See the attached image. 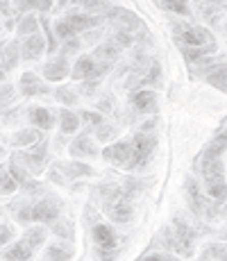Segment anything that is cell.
Instances as JSON below:
<instances>
[{"mask_svg":"<svg viewBox=\"0 0 227 261\" xmlns=\"http://www.w3.org/2000/svg\"><path fill=\"white\" fill-rule=\"evenodd\" d=\"M132 152H130V159L125 164V170H143L148 168V164L153 162L155 148H157V137L150 132H136L132 139Z\"/></svg>","mask_w":227,"mask_h":261,"instance_id":"cell-1","label":"cell"},{"mask_svg":"<svg viewBox=\"0 0 227 261\" xmlns=\"http://www.w3.org/2000/svg\"><path fill=\"white\" fill-rule=\"evenodd\" d=\"M43 243H45V227H41V225L30 227L28 232L5 252V259L7 261H30Z\"/></svg>","mask_w":227,"mask_h":261,"instance_id":"cell-2","label":"cell"},{"mask_svg":"<svg viewBox=\"0 0 227 261\" xmlns=\"http://www.w3.org/2000/svg\"><path fill=\"white\" fill-rule=\"evenodd\" d=\"M109 68H112V64L98 62L93 55H82V57H78L75 66L70 68V77L78 80V82H89V80H95V82H98Z\"/></svg>","mask_w":227,"mask_h":261,"instance_id":"cell-3","label":"cell"},{"mask_svg":"<svg viewBox=\"0 0 227 261\" xmlns=\"http://www.w3.org/2000/svg\"><path fill=\"white\" fill-rule=\"evenodd\" d=\"M59 214H62V202L55 195H45L39 202L30 204V223L53 225L55 220H59Z\"/></svg>","mask_w":227,"mask_h":261,"instance_id":"cell-4","label":"cell"},{"mask_svg":"<svg viewBox=\"0 0 227 261\" xmlns=\"http://www.w3.org/2000/svg\"><path fill=\"white\" fill-rule=\"evenodd\" d=\"M14 159H16L23 168H28L30 175L43 173L45 164H48V141H45V139H39L32 148H28V152L16 154Z\"/></svg>","mask_w":227,"mask_h":261,"instance_id":"cell-5","label":"cell"},{"mask_svg":"<svg viewBox=\"0 0 227 261\" xmlns=\"http://www.w3.org/2000/svg\"><path fill=\"white\" fill-rule=\"evenodd\" d=\"M178 41L182 48H205V46H216L214 37H211L209 30L205 28H193V25H186V28L178 30Z\"/></svg>","mask_w":227,"mask_h":261,"instance_id":"cell-6","label":"cell"},{"mask_svg":"<svg viewBox=\"0 0 227 261\" xmlns=\"http://www.w3.org/2000/svg\"><path fill=\"white\" fill-rule=\"evenodd\" d=\"M168 245L175 248L178 252H182L184 257H189L193 252V232H191V227L182 218L173 220V237L168 239Z\"/></svg>","mask_w":227,"mask_h":261,"instance_id":"cell-7","label":"cell"},{"mask_svg":"<svg viewBox=\"0 0 227 261\" xmlns=\"http://www.w3.org/2000/svg\"><path fill=\"white\" fill-rule=\"evenodd\" d=\"M105 212H107L109 218L118 225H128V223H132V218H134V209H132V204H130L128 198H118V200L107 202Z\"/></svg>","mask_w":227,"mask_h":261,"instance_id":"cell-8","label":"cell"},{"mask_svg":"<svg viewBox=\"0 0 227 261\" xmlns=\"http://www.w3.org/2000/svg\"><path fill=\"white\" fill-rule=\"evenodd\" d=\"M68 150H70V154H73L75 159H95L100 154V150L95 148L93 139H91L87 132L78 134V137L73 139V143H70Z\"/></svg>","mask_w":227,"mask_h":261,"instance_id":"cell-9","label":"cell"},{"mask_svg":"<svg viewBox=\"0 0 227 261\" xmlns=\"http://www.w3.org/2000/svg\"><path fill=\"white\" fill-rule=\"evenodd\" d=\"M130 152H132V143L130 141H116L112 145H107L100 154H103L105 162L125 168V164H128V159H130Z\"/></svg>","mask_w":227,"mask_h":261,"instance_id":"cell-10","label":"cell"},{"mask_svg":"<svg viewBox=\"0 0 227 261\" xmlns=\"http://www.w3.org/2000/svg\"><path fill=\"white\" fill-rule=\"evenodd\" d=\"M91 237H93V243L100 250H116V245H118V237L112 229V225L95 223L93 229H91Z\"/></svg>","mask_w":227,"mask_h":261,"instance_id":"cell-11","label":"cell"},{"mask_svg":"<svg viewBox=\"0 0 227 261\" xmlns=\"http://www.w3.org/2000/svg\"><path fill=\"white\" fill-rule=\"evenodd\" d=\"M68 75H70L68 59L62 57V55L43 64V77H45V82H62V80L68 77Z\"/></svg>","mask_w":227,"mask_h":261,"instance_id":"cell-12","label":"cell"},{"mask_svg":"<svg viewBox=\"0 0 227 261\" xmlns=\"http://www.w3.org/2000/svg\"><path fill=\"white\" fill-rule=\"evenodd\" d=\"M130 105L132 109H136L139 114H155L157 112V93L148 91V89H141L130 95Z\"/></svg>","mask_w":227,"mask_h":261,"instance_id":"cell-13","label":"cell"},{"mask_svg":"<svg viewBox=\"0 0 227 261\" xmlns=\"http://www.w3.org/2000/svg\"><path fill=\"white\" fill-rule=\"evenodd\" d=\"M43 50H45V39L39 32L30 34V37L21 43V57L25 62H37V59L43 55Z\"/></svg>","mask_w":227,"mask_h":261,"instance_id":"cell-14","label":"cell"},{"mask_svg":"<svg viewBox=\"0 0 227 261\" xmlns=\"http://www.w3.org/2000/svg\"><path fill=\"white\" fill-rule=\"evenodd\" d=\"M21 93L25 98H37V95L50 93V87L37 77L34 73H23L21 75Z\"/></svg>","mask_w":227,"mask_h":261,"instance_id":"cell-15","label":"cell"},{"mask_svg":"<svg viewBox=\"0 0 227 261\" xmlns=\"http://www.w3.org/2000/svg\"><path fill=\"white\" fill-rule=\"evenodd\" d=\"M28 120L34 125V129H53L57 118L48 107H30L28 109Z\"/></svg>","mask_w":227,"mask_h":261,"instance_id":"cell-16","label":"cell"},{"mask_svg":"<svg viewBox=\"0 0 227 261\" xmlns=\"http://www.w3.org/2000/svg\"><path fill=\"white\" fill-rule=\"evenodd\" d=\"M7 170H9V175L14 177V182H16L18 187H23L25 191H32V193H34V191L41 189V187H39V184L32 179L30 170H28V168H23L21 164L16 162V159H12V162H9V168H7Z\"/></svg>","mask_w":227,"mask_h":261,"instance_id":"cell-17","label":"cell"},{"mask_svg":"<svg viewBox=\"0 0 227 261\" xmlns=\"http://www.w3.org/2000/svg\"><path fill=\"white\" fill-rule=\"evenodd\" d=\"M55 170L62 173L64 179H78V177H93L95 170L82 162H70V164H55Z\"/></svg>","mask_w":227,"mask_h":261,"instance_id":"cell-18","label":"cell"},{"mask_svg":"<svg viewBox=\"0 0 227 261\" xmlns=\"http://www.w3.org/2000/svg\"><path fill=\"white\" fill-rule=\"evenodd\" d=\"M203 166V175H205V182H218V179H225V164H223V157H216V159H209V157H203L200 162Z\"/></svg>","mask_w":227,"mask_h":261,"instance_id":"cell-19","label":"cell"},{"mask_svg":"<svg viewBox=\"0 0 227 261\" xmlns=\"http://www.w3.org/2000/svg\"><path fill=\"white\" fill-rule=\"evenodd\" d=\"M64 21L75 30V34H80V32L84 34V32H89V30H93V28H98L100 25V18L91 16V14H68Z\"/></svg>","mask_w":227,"mask_h":261,"instance_id":"cell-20","label":"cell"},{"mask_svg":"<svg viewBox=\"0 0 227 261\" xmlns=\"http://www.w3.org/2000/svg\"><path fill=\"white\" fill-rule=\"evenodd\" d=\"M75 257V248L68 243H50L43 252V261H70Z\"/></svg>","mask_w":227,"mask_h":261,"instance_id":"cell-21","label":"cell"},{"mask_svg":"<svg viewBox=\"0 0 227 261\" xmlns=\"http://www.w3.org/2000/svg\"><path fill=\"white\" fill-rule=\"evenodd\" d=\"M21 59V43L18 41H12L3 48V59H0V71L7 73V71H14Z\"/></svg>","mask_w":227,"mask_h":261,"instance_id":"cell-22","label":"cell"},{"mask_svg":"<svg viewBox=\"0 0 227 261\" xmlns=\"http://www.w3.org/2000/svg\"><path fill=\"white\" fill-rule=\"evenodd\" d=\"M80 114L70 112V109H62L59 112V129H62V134H75L80 129Z\"/></svg>","mask_w":227,"mask_h":261,"instance_id":"cell-23","label":"cell"},{"mask_svg":"<svg viewBox=\"0 0 227 261\" xmlns=\"http://www.w3.org/2000/svg\"><path fill=\"white\" fill-rule=\"evenodd\" d=\"M41 139V134H39V129L30 127V129H21V132H16L12 137V145H16V148H32L34 143Z\"/></svg>","mask_w":227,"mask_h":261,"instance_id":"cell-24","label":"cell"},{"mask_svg":"<svg viewBox=\"0 0 227 261\" xmlns=\"http://www.w3.org/2000/svg\"><path fill=\"white\" fill-rule=\"evenodd\" d=\"M120 55V48L116 46L114 41H107V43H100L98 48H95V55L93 57L98 59V62H107V64H112L116 57Z\"/></svg>","mask_w":227,"mask_h":261,"instance_id":"cell-25","label":"cell"},{"mask_svg":"<svg viewBox=\"0 0 227 261\" xmlns=\"http://www.w3.org/2000/svg\"><path fill=\"white\" fill-rule=\"evenodd\" d=\"M78 5L84 9V14H91V16L109 14V9H112V5L107 0H78Z\"/></svg>","mask_w":227,"mask_h":261,"instance_id":"cell-26","label":"cell"},{"mask_svg":"<svg viewBox=\"0 0 227 261\" xmlns=\"http://www.w3.org/2000/svg\"><path fill=\"white\" fill-rule=\"evenodd\" d=\"M14 5H16V9L28 12V14H30V9H39L43 14H48L53 9V0H14Z\"/></svg>","mask_w":227,"mask_h":261,"instance_id":"cell-27","label":"cell"},{"mask_svg":"<svg viewBox=\"0 0 227 261\" xmlns=\"http://www.w3.org/2000/svg\"><path fill=\"white\" fill-rule=\"evenodd\" d=\"M205 191H207V198H211L214 202H225V200H227V182H225V179L209 182Z\"/></svg>","mask_w":227,"mask_h":261,"instance_id":"cell-28","label":"cell"},{"mask_svg":"<svg viewBox=\"0 0 227 261\" xmlns=\"http://www.w3.org/2000/svg\"><path fill=\"white\" fill-rule=\"evenodd\" d=\"M37 30H39V18L34 14H25L21 18V23H18L16 32H18V37H30V34H37Z\"/></svg>","mask_w":227,"mask_h":261,"instance_id":"cell-29","label":"cell"},{"mask_svg":"<svg viewBox=\"0 0 227 261\" xmlns=\"http://www.w3.org/2000/svg\"><path fill=\"white\" fill-rule=\"evenodd\" d=\"M39 25H41L43 32H45V53L55 55L57 53V37H55V32H53V25L48 23V18L45 16L39 18Z\"/></svg>","mask_w":227,"mask_h":261,"instance_id":"cell-30","label":"cell"},{"mask_svg":"<svg viewBox=\"0 0 227 261\" xmlns=\"http://www.w3.org/2000/svg\"><path fill=\"white\" fill-rule=\"evenodd\" d=\"M207 80H209V84H214L216 89L227 91V66H218V68H214V71H209L207 73Z\"/></svg>","mask_w":227,"mask_h":261,"instance_id":"cell-31","label":"cell"},{"mask_svg":"<svg viewBox=\"0 0 227 261\" xmlns=\"http://www.w3.org/2000/svg\"><path fill=\"white\" fill-rule=\"evenodd\" d=\"M186 193H189V204L193 207L195 214H203V207H205V200L200 198V191H198V184L191 179L189 184H186Z\"/></svg>","mask_w":227,"mask_h":261,"instance_id":"cell-32","label":"cell"},{"mask_svg":"<svg viewBox=\"0 0 227 261\" xmlns=\"http://www.w3.org/2000/svg\"><path fill=\"white\" fill-rule=\"evenodd\" d=\"M166 12H173L180 14V16H191V7H189V0H161Z\"/></svg>","mask_w":227,"mask_h":261,"instance_id":"cell-33","label":"cell"},{"mask_svg":"<svg viewBox=\"0 0 227 261\" xmlns=\"http://www.w3.org/2000/svg\"><path fill=\"white\" fill-rule=\"evenodd\" d=\"M216 46H205V48H182V55H184L186 62H200V59H205L209 53H214Z\"/></svg>","mask_w":227,"mask_h":261,"instance_id":"cell-34","label":"cell"},{"mask_svg":"<svg viewBox=\"0 0 227 261\" xmlns=\"http://www.w3.org/2000/svg\"><path fill=\"white\" fill-rule=\"evenodd\" d=\"M18 189V184L14 182V177L9 175L7 168H0V198L3 195H12Z\"/></svg>","mask_w":227,"mask_h":261,"instance_id":"cell-35","label":"cell"},{"mask_svg":"<svg viewBox=\"0 0 227 261\" xmlns=\"http://www.w3.org/2000/svg\"><path fill=\"white\" fill-rule=\"evenodd\" d=\"M53 32H55V37H57L59 41H68V39H75V37H78V34H75V30L70 28V25L64 21V18H59V21L53 25Z\"/></svg>","mask_w":227,"mask_h":261,"instance_id":"cell-36","label":"cell"},{"mask_svg":"<svg viewBox=\"0 0 227 261\" xmlns=\"http://www.w3.org/2000/svg\"><path fill=\"white\" fill-rule=\"evenodd\" d=\"M55 100H59L62 105H75L78 102V93L68 87H59L57 91H55Z\"/></svg>","mask_w":227,"mask_h":261,"instance_id":"cell-37","label":"cell"},{"mask_svg":"<svg viewBox=\"0 0 227 261\" xmlns=\"http://www.w3.org/2000/svg\"><path fill=\"white\" fill-rule=\"evenodd\" d=\"M53 232L59 237H66L68 241H73V225L68 220H55L53 223Z\"/></svg>","mask_w":227,"mask_h":261,"instance_id":"cell-38","label":"cell"},{"mask_svg":"<svg viewBox=\"0 0 227 261\" xmlns=\"http://www.w3.org/2000/svg\"><path fill=\"white\" fill-rule=\"evenodd\" d=\"M114 134H116L114 125L103 123V125H98V127H95V139H98V141H107V139H112Z\"/></svg>","mask_w":227,"mask_h":261,"instance_id":"cell-39","label":"cell"},{"mask_svg":"<svg viewBox=\"0 0 227 261\" xmlns=\"http://www.w3.org/2000/svg\"><path fill=\"white\" fill-rule=\"evenodd\" d=\"M14 227L7 223H0V245H9L14 241Z\"/></svg>","mask_w":227,"mask_h":261,"instance_id":"cell-40","label":"cell"},{"mask_svg":"<svg viewBox=\"0 0 227 261\" xmlns=\"http://www.w3.org/2000/svg\"><path fill=\"white\" fill-rule=\"evenodd\" d=\"M78 50H80V39L75 37V39H68V41H62V50H59V55H62V57H68V55L78 53Z\"/></svg>","mask_w":227,"mask_h":261,"instance_id":"cell-41","label":"cell"},{"mask_svg":"<svg viewBox=\"0 0 227 261\" xmlns=\"http://www.w3.org/2000/svg\"><path fill=\"white\" fill-rule=\"evenodd\" d=\"M80 116H82L80 120H84V123L93 125V127H98V125L105 123V118H103V114H100V112H82Z\"/></svg>","mask_w":227,"mask_h":261,"instance_id":"cell-42","label":"cell"},{"mask_svg":"<svg viewBox=\"0 0 227 261\" xmlns=\"http://www.w3.org/2000/svg\"><path fill=\"white\" fill-rule=\"evenodd\" d=\"M14 100V87L7 82L0 84V102H12Z\"/></svg>","mask_w":227,"mask_h":261,"instance_id":"cell-43","label":"cell"},{"mask_svg":"<svg viewBox=\"0 0 227 261\" xmlns=\"http://www.w3.org/2000/svg\"><path fill=\"white\" fill-rule=\"evenodd\" d=\"M136 261H173V259L166 257V254H159V252H150V254H143V257Z\"/></svg>","mask_w":227,"mask_h":261,"instance_id":"cell-44","label":"cell"},{"mask_svg":"<svg viewBox=\"0 0 227 261\" xmlns=\"http://www.w3.org/2000/svg\"><path fill=\"white\" fill-rule=\"evenodd\" d=\"M112 109V98H105V100H98V112H109Z\"/></svg>","mask_w":227,"mask_h":261,"instance_id":"cell-45","label":"cell"},{"mask_svg":"<svg viewBox=\"0 0 227 261\" xmlns=\"http://www.w3.org/2000/svg\"><path fill=\"white\" fill-rule=\"evenodd\" d=\"M214 139H216V141H218V143H220V145H223V148L227 150V127H225V129H223V132H220V134H216Z\"/></svg>","mask_w":227,"mask_h":261,"instance_id":"cell-46","label":"cell"},{"mask_svg":"<svg viewBox=\"0 0 227 261\" xmlns=\"http://www.w3.org/2000/svg\"><path fill=\"white\" fill-rule=\"evenodd\" d=\"M66 3H68V0H57V5H59V7H66Z\"/></svg>","mask_w":227,"mask_h":261,"instance_id":"cell-47","label":"cell"},{"mask_svg":"<svg viewBox=\"0 0 227 261\" xmlns=\"http://www.w3.org/2000/svg\"><path fill=\"white\" fill-rule=\"evenodd\" d=\"M3 80H5V73H3V71H0V82H3Z\"/></svg>","mask_w":227,"mask_h":261,"instance_id":"cell-48","label":"cell"},{"mask_svg":"<svg viewBox=\"0 0 227 261\" xmlns=\"http://www.w3.org/2000/svg\"><path fill=\"white\" fill-rule=\"evenodd\" d=\"M220 261H227V250H225V254H223V259H220Z\"/></svg>","mask_w":227,"mask_h":261,"instance_id":"cell-49","label":"cell"}]
</instances>
